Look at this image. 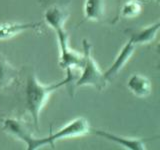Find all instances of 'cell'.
Masks as SVG:
<instances>
[{
  "mask_svg": "<svg viewBox=\"0 0 160 150\" xmlns=\"http://www.w3.org/2000/svg\"><path fill=\"white\" fill-rule=\"evenodd\" d=\"M73 76L71 74V70H67V77L58 83L43 85L39 82V80L35 75H29L25 89V98H26V107L30 112L34 121V124L38 129L39 116L44 105L46 104L49 96L55 90L62 87L63 85L69 82H72Z\"/></svg>",
  "mask_w": 160,
  "mask_h": 150,
  "instance_id": "cell-1",
  "label": "cell"
},
{
  "mask_svg": "<svg viewBox=\"0 0 160 150\" xmlns=\"http://www.w3.org/2000/svg\"><path fill=\"white\" fill-rule=\"evenodd\" d=\"M84 47V61L82 65V74L76 81V86H84V85H90L94 86L97 89L101 90L105 87L107 82V79L105 78L104 73L101 72L99 69L96 61L92 56L91 45H90L86 40L83 42Z\"/></svg>",
  "mask_w": 160,
  "mask_h": 150,
  "instance_id": "cell-2",
  "label": "cell"
},
{
  "mask_svg": "<svg viewBox=\"0 0 160 150\" xmlns=\"http://www.w3.org/2000/svg\"><path fill=\"white\" fill-rule=\"evenodd\" d=\"M90 132V125L87 119L84 117H78L76 119L70 121L64 127L60 128L57 132L50 134L47 137H43L40 139L41 141V146H50L54 147L55 141L61 140L64 138H71V137H78L83 136V135Z\"/></svg>",
  "mask_w": 160,
  "mask_h": 150,
  "instance_id": "cell-3",
  "label": "cell"
},
{
  "mask_svg": "<svg viewBox=\"0 0 160 150\" xmlns=\"http://www.w3.org/2000/svg\"><path fill=\"white\" fill-rule=\"evenodd\" d=\"M3 129L10 135L23 141L28 150H35L42 147L40 138L34 137L21 120L15 118L5 119L3 121Z\"/></svg>",
  "mask_w": 160,
  "mask_h": 150,
  "instance_id": "cell-4",
  "label": "cell"
},
{
  "mask_svg": "<svg viewBox=\"0 0 160 150\" xmlns=\"http://www.w3.org/2000/svg\"><path fill=\"white\" fill-rule=\"evenodd\" d=\"M55 30L57 32L60 50H61V56H60L61 67L65 68L66 70H72L73 67H82L84 56L80 55L69 47L67 43V35L64 32L62 27H59Z\"/></svg>",
  "mask_w": 160,
  "mask_h": 150,
  "instance_id": "cell-5",
  "label": "cell"
},
{
  "mask_svg": "<svg viewBox=\"0 0 160 150\" xmlns=\"http://www.w3.org/2000/svg\"><path fill=\"white\" fill-rule=\"evenodd\" d=\"M135 45L136 44L133 42V40L131 38H130L129 41L125 44V46L122 48L121 51H120L119 55L116 57V59H115L113 64L110 66V68L107 70V71L104 73V76L107 79V81L109 79L113 78L114 76H116L117 73L123 68L124 65L127 63L129 58L132 56V54L134 52Z\"/></svg>",
  "mask_w": 160,
  "mask_h": 150,
  "instance_id": "cell-6",
  "label": "cell"
},
{
  "mask_svg": "<svg viewBox=\"0 0 160 150\" xmlns=\"http://www.w3.org/2000/svg\"><path fill=\"white\" fill-rule=\"evenodd\" d=\"M95 134L100 135V136L104 137L105 139L121 145V146L125 147L126 149H131V150L145 149V141H146L145 139L143 140L141 138H127V137L119 136V135L104 131V130H97V131H95Z\"/></svg>",
  "mask_w": 160,
  "mask_h": 150,
  "instance_id": "cell-7",
  "label": "cell"
},
{
  "mask_svg": "<svg viewBox=\"0 0 160 150\" xmlns=\"http://www.w3.org/2000/svg\"><path fill=\"white\" fill-rule=\"evenodd\" d=\"M128 88L135 96L144 98L151 93L150 80L141 74H134L128 80Z\"/></svg>",
  "mask_w": 160,
  "mask_h": 150,
  "instance_id": "cell-8",
  "label": "cell"
},
{
  "mask_svg": "<svg viewBox=\"0 0 160 150\" xmlns=\"http://www.w3.org/2000/svg\"><path fill=\"white\" fill-rule=\"evenodd\" d=\"M39 23H10L0 26V40L11 38L16 34L39 26Z\"/></svg>",
  "mask_w": 160,
  "mask_h": 150,
  "instance_id": "cell-9",
  "label": "cell"
},
{
  "mask_svg": "<svg viewBox=\"0 0 160 150\" xmlns=\"http://www.w3.org/2000/svg\"><path fill=\"white\" fill-rule=\"evenodd\" d=\"M16 76L17 71L9 64L6 58L0 53V88H3L12 83Z\"/></svg>",
  "mask_w": 160,
  "mask_h": 150,
  "instance_id": "cell-10",
  "label": "cell"
},
{
  "mask_svg": "<svg viewBox=\"0 0 160 150\" xmlns=\"http://www.w3.org/2000/svg\"><path fill=\"white\" fill-rule=\"evenodd\" d=\"M160 24L156 23L155 25H151V26L146 27L142 30H140L137 33L132 35L131 39L135 44H144V43H149L156 36V33L159 29Z\"/></svg>",
  "mask_w": 160,
  "mask_h": 150,
  "instance_id": "cell-11",
  "label": "cell"
},
{
  "mask_svg": "<svg viewBox=\"0 0 160 150\" xmlns=\"http://www.w3.org/2000/svg\"><path fill=\"white\" fill-rule=\"evenodd\" d=\"M104 0H87L85 5V16L87 19L96 20L102 16Z\"/></svg>",
  "mask_w": 160,
  "mask_h": 150,
  "instance_id": "cell-12",
  "label": "cell"
},
{
  "mask_svg": "<svg viewBox=\"0 0 160 150\" xmlns=\"http://www.w3.org/2000/svg\"><path fill=\"white\" fill-rule=\"evenodd\" d=\"M45 19L52 28L57 29L59 27H62L65 20V15L61 9L53 7L47 10L46 14H45Z\"/></svg>",
  "mask_w": 160,
  "mask_h": 150,
  "instance_id": "cell-13",
  "label": "cell"
},
{
  "mask_svg": "<svg viewBox=\"0 0 160 150\" xmlns=\"http://www.w3.org/2000/svg\"><path fill=\"white\" fill-rule=\"evenodd\" d=\"M141 5L138 1H128L122 8V15L124 17H134L139 14Z\"/></svg>",
  "mask_w": 160,
  "mask_h": 150,
  "instance_id": "cell-14",
  "label": "cell"
}]
</instances>
